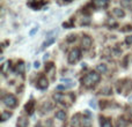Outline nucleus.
<instances>
[{
	"mask_svg": "<svg viewBox=\"0 0 132 127\" xmlns=\"http://www.w3.org/2000/svg\"><path fill=\"white\" fill-rule=\"evenodd\" d=\"M112 13H114L117 17H123L124 16V12L122 11V9H119V8H115L114 11H112Z\"/></svg>",
	"mask_w": 132,
	"mask_h": 127,
	"instance_id": "obj_10",
	"label": "nucleus"
},
{
	"mask_svg": "<svg viewBox=\"0 0 132 127\" xmlns=\"http://www.w3.org/2000/svg\"><path fill=\"white\" fill-rule=\"evenodd\" d=\"M37 87H38L39 89H45L46 87H48V80L44 76H42L41 79L38 80V82H37Z\"/></svg>",
	"mask_w": 132,
	"mask_h": 127,
	"instance_id": "obj_5",
	"label": "nucleus"
},
{
	"mask_svg": "<svg viewBox=\"0 0 132 127\" xmlns=\"http://www.w3.org/2000/svg\"><path fill=\"white\" fill-rule=\"evenodd\" d=\"M107 4H108L107 1H95V2H94V5H95V6H100V7L107 6Z\"/></svg>",
	"mask_w": 132,
	"mask_h": 127,
	"instance_id": "obj_17",
	"label": "nucleus"
},
{
	"mask_svg": "<svg viewBox=\"0 0 132 127\" xmlns=\"http://www.w3.org/2000/svg\"><path fill=\"white\" fill-rule=\"evenodd\" d=\"M18 127H27L28 126V119L24 118V117H21L20 119L18 120Z\"/></svg>",
	"mask_w": 132,
	"mask_h": 127,
	"instance_id": "obj_6",
	"label": "nucleus"
},
{
	"mask_svg": "<svg viewBox=\"0 0 132 127\" xmlns=\"http://www.w3.org/2000/svg\"><path fill=\"white\" fill-rule=\"evenodd\" d=\"M126 43H128V44H132V36L126 37Z\"/></svg>",
	"mask_w": 132,
	"mask_h": 127,
	"instance_id": "obj_21",
	"label": "nucleus"
},
{
	"mask_svg": "<svg viewBox=\"0 0 132 127\" xmlns=\"http://www.w3.org/2000/svg\"><path fill=\"white\" fill-rule=\"evenodd\" d=\"M100 81V74L95 72H92L89 74H87L86 76L82 77V84H85L86 87H92L95 83Z\"/></svg>",
	"mask_w": 132,
	"mask_h": 127,
	"instance_id": "obj_1",
	"label": "nucleus"
},
{
	"mask_svg": "<svg viewBox=\"0 0 132 127\" xmlns=\"http://www.w3.org/2000/svg\"><path fill=\"white\" fill-rule=\"evenodd\" d=\"M117 126L118 127H125L126 126V121L124 119H119L118 123H117Z\"/></svg>",
	"mask_w": 132,
	"mask_h": 127,
	"instance_id": "obj_16",
	"label": "nucleus"
},
{
	"mask_svg": "<svg viewBox=\"0 0 132 127\" xmlns=\"http://www.w3.org/2000/svg\"><path fill=\"white\" fill-rule=\"evenodd\" d=\"M56 118H58L59 120H65V118H66L65 112H64V111H58V112H56Z\"/></svg>",
	"mask_w": 132,
	"mask_h": 127,
	"instance_id": "obj_11",
	"label": "nucleus"
},
{
	"mask_svg": "<svg viewBox=\"0 0 132 127\" xmlns=\"http://www.w3.org/2000/svg\"><path fill=\"white\" fill-rule=\"evenodd\" d=\"M81 43H82V48H85V49H89V48H90V45H92V39H90V37L87 36V35L82 36V41H81Z\"/></svg>",
	"mask_w": 132,
	"mask_h": 127,
	"instance_id": "obj_4",
	"label": "nucleus"
},
{
	"mask_svg": "<svg viewBox=\"0 0 132 127\" xmlns=\"http://www.w3.org/2000/svg\"><path fill=\"white\" fill-rule=\"evenodd\" d=\"M81 125L84 127H92V121L89 118H86V117H84V118L81 119Z\"/></svg>",
	"mask_w": 132,
	"mask_h": 127,
	"instance_id": "obj_8",
	"label": "nucleus"
},
{
	"mask_svg": "<svg viewBox=\"0 0 132 127\" xmlns=\"http://www.w3.org/2000/svg\"><path fill=\"white\" fill-rule=\"evenodd\" d=\"M11 65L9 62H6V63H4V66H2V73H6V68L8 67V66Z\"/></svg>",
	"mask_w": 132,
	"mask_h": 127,
	"instance_id": "obj_19",
	"label": "nucleus"
},
{
	"mask_svg": "<svg viewBox=\"0 0 132 127\" xmlns=\"http://www.w3.org/2000/svg\"><path fill=\"white\" fill-rule=\"evenodd\" d=\"M34 67H35V68H38V67H39V62H38V61H35Z\"/></svg>",
	"mask_w": 132,
	"mask_h": 127,
	"instance_id": "obj_22",
	"label": "nucleus"
},
{
	"mask_svg": "<svg viewBox=\"0 0 132 127\" xmlns=\"http://www.w3.org/2000/svg\"><path fill=\"white\" fill-rule=\"evenodd\" d=\"M97 70L101 73H105L107 72V66L105 65H98L97 66Z\"/></svg>",
	"mask_w": 132,
	"mask_h": 127,
	"instance_id": "obj_15",
	"label": "nucleus"
},
{
	"mask_svg": "<svg viewBox=\"0 0 132 127\" xmlns=\"http://www.w3.org/2000/svg\"><path fill=\"white\" fill-rule=\"evenodd\" d=\"M24 69H26L24 63H23L22 61H20L18 63V66H16V70H18L20 74H23V73H24Z\"/></svg>",
	"mask_w": 132,
	"mask_h": 127,
	"instance_id": "obj_9",
	"label": "nucleus"
},
{
	"mask_svg": "<svg viewBox=\"0 0 132 127\" xmlns=\"http://www.w3.org/2000/svg\"><path fill=\"white\" fill-rule=\"evenodd\" d=\"M79 114H75L74 117H73L72 118V126L73 127H77L78 125H79V120H78V119H79Z\"/></svg>",
	"mask_w": 132,
	"mask_h": 127,
	"instance_id": "obj_13",
	"label": "nucleus"
},
{
	"mask_svg": "<svg viewBox=\"0 0 132 127\" xmlns=\"http://www.w3.org/2000/svg\"><path fill=\"white\" fill-rule=\"evenodd\" d=\"M89 105H90L93 109H96V103H95V101H90V102H89Z\"/></svg>",
	"mask_w": 132,
	"mask_h": 127,
	"instance_id": "obj_20",
	"label": "nucleus"
},
{
	"mask_svg": "<svg viewBox=\"0 0 132 127\" xmlns=\"http://www.w3.org/2000/svg\"><path fill=\"white\" fill-rule=\"evenodd\" d=\"M2 102H4V104L6 105V106H8V107H14V106H16V98L14 97L13 95H6L4 98H2Z\"/></svg>",
	"mask_w": 132,
	"mask_h": 127,
	"instance_id": "obj_2",
	"label": "nucleus"
},
{
	"mask_svg": "<svg viewBox=\"0 0 132 127\" xmlns=\"http://www.w3.org/2000/svg\"><path fill=\"white\" fill-rule=\"evenodd\" d=\"M80 51H79V49H74V50H72L70 52V55H68V62H71V63H74V62H77L78 60L80 59Z\"/></svg>",
	"mask_w": 132,
	"mask_h": 127,
	"instance_id": "obj_3",
	"label": "nucleus"
},
{
	"mask_svg": "<svg viewBox=\"0 0 132 127\" xmlns=\"http://www.w3.org/2000/svg\"><path fill=\"white\" fill-rule=\"evenodd\" d=\"M100 124H101V127H112L111 121H110L109 119H105V118H101Z\"/></svg>",
	"mask_w": 132,
	"mask_h": 127,
	"instance_id": "obj_7",
	"label": "nucleus"
},
{
	"mask_svg": "<svg viewBox=\"0 0 132 127\" xmlns=\"http://www.w3.org/2000/svg\"><path fill=\"white\" fill-rule=\"evenodd\" d=\"M12 117V113L11 112H7V111H4L2 112V114H1V120L2 121H6L8 118H11Z\"/></svg>",
	"mask_w": 132,
	"mask_h": 127,
	"instance_id": "obj_12",
	"label": "nucleus"
},
{
	"mask_svg": "<svg viewBox=\"0 0 132 127\" xmlns=\"http://www.w3.org/2000/svg\"><path fill=\"white\" fill-rule=\"evenodd\" d=\"M32 106H34V102H29V104H27L26 105V110H29V112H31V110H32Z\"/></svg>",
	"mask_w": 132,
	"mask_h": 127,
	"instance_id": "obj_18",
	"label": "nucleus"
},
{
	"mask_svg": "<svg viewBox=\"0 0 132 127\" xmlns=\"http://www.w3.org/2000/svg\"><path fill=\"white\" fill-rule=\"evenodd\" d=\"M60 81H62V82H65V83H67V88H70V87H73V86H74V82H73L72 80H70V79H62Z\"/></svg>",
	"mask_w": 132,
	"mask_h": 127,
	"instance_id": "obj_14",
	"label": "nucleus"
},
{
	"mask_svg": "<svg viewBox=\"0 0 132 127\" xmlns=\"http://www.w3.org/2000/svg\"><path fill=\"white\" fill-rule=\"evenodd\" d=\"M48 58H49V55H45V56H44V58H43V59L46 61V59H48Z\"/></svg>",
	"mask_w": 132,
	"mask_h": 127,
	"instance_id": "obj_23",
	"label": "nucleus"
}]
</instances>
